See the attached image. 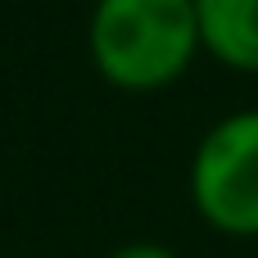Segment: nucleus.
<instances>
[{"instance_id": "f257e3e1", "label": "nucleus", "mask_w": 258, "mask_h": 258, "mask_svg": "<svg viewBox=\"0 0 258 258\" xmlns=\"http://www.w3.org/2000/svg\"><path fill=\"white\" fill-rule=\"evenodd\" d=\"M86 50L109 86L163 91L204 50L195 0H95Z\"/></svg>"}, {"instance_id": "f03ea898", "label": "nucleus", "mask_w": 258, "mask_h": 258, "mask_svg": "<svg viewBox=\"0 0 258 258\" xmlns=\"http://www.w3.org/2000/svg\"><path fill=\"white\" fill-rule=\"evenodd\" d=\"M190 209L231 240H258V109L218 118L190 150Z\"/></svg>"}, {"instance_id": "7ed1b4c3", "label": "nucleus", "mask_w": 258, "mask_h": 258, "mask_svg": "<svg viewBox=\"0 0 258 258\" xmlns=\"http://www.w3.org/2000/svg\"><path fill=\"white\" fill-rule=\"evenodd\" d=\"M200 18V45L236 68L258 73V0H195Z\"/></svg>"}, {"instance_id": "20e7f679", "label": "nucleus", "mask_w": 258, "mask_h": 258, "mask_svg": "<svg viewBox=\"0 0 258 258\" xmlns=\"http://www.w3.org/2000/svg\"><path fill=\"white\" fill-rule=\"evenodd\" d=\"M104 258H181V254L168 249V245H159V240H127V245L109 249Z\"/></svg>"}]
</instances>
